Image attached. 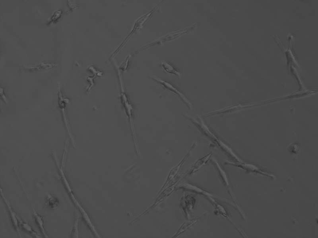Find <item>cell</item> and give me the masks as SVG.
Masks as SVG:
<instances>
[{
  "instance_id": "6da1fadb",
  "label": "cell",
  "mask_w": 318,
  "mask_h": 238,
  "mask_svg": "<svg viewBox=\"0 0 318 238\" xmlns=\"http://www.w3.org/2000/svg\"><path fill=\"white\" fill-rule=\"evenodd\" d=\"M33 212H34V214L35 218H36V222L37 224L39 226V227L41 229V231L43 234H44V236L46 237H48V236L46 235V233H45V229L44 227V222L43 220L42 217L40 216V215H39L35 211L34 209H33Z\"/></svg>"
},
{
  "instance_id": "7a4b0ae2",
  "label": "cell",
  "mask_w": 318,
  "mask_h": 238,
  "mask_svg": "<svg viewBox=\"0 0 318 238\" xmlns=\"http://www.w3.org/2000/svg\"><path fill=\"white\" fill-rule=\"evenodd\" d=\"M3 197L5 201L6 204V205H7V206L8 207L9 210H10V215H11L12 220L13 223L14 225H15V227H16L17 229H18V228H19V227H18V220L17 218L16 217V214L13 211H12V209L11 207H10L9 204V203L8 202L7 200H6V199H5L4 196H3Z\"/></svg>"
},
{
  "instance_id": "3957f363",
  "label": "cell",
  "mask_w": 318,
  "mask_h": 238,
  "mask_svg": "<svg viewBox=\"0 0 318 238\" xmlns=\"http://www.w3.org/2000/svg\"><path fill=\"white\" fill-rule=\"evenodd\" d=\"M22 226H23V227H24L26 230L29 231L30 232L32 233V234L36 235V233H35L34 231L32 230V227H31L29 225L26 223H22Z\"/></svg>"
}]
</instances>
